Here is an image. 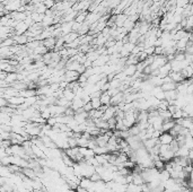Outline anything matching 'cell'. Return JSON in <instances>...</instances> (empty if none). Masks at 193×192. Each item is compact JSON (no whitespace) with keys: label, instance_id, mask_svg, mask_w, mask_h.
<instances>
[{"label":"cell","instance_id":"cell-31","mask_svg":"<svg viewBox=\"0 0 193 192\" xmlns=\"http://www.w3.org/2000/svg\"><path fill=\"white\" fill-rule=\"evenodd\" d=\"M89 179H90L93 182H98V181H102V175L99 174V173H97V172H95Z\"/></svg>","mask_w":193,"mask_h":192},{"label":"cell","instance_id":"cell-30","mask_svg":"<svg viewBox=\"0 0 193 192\" xmlns=\"http://www.w3.org/2000/svg\"><path fill=\"white\" fill-rule=\"evenodd\" d=\"M187 5H190V1H187V0H176V7L185 8Z\"/></svg>","mask_w":193,"mask_h":192},{"label":"cell","instance_id":"cell-20","mask_svg":"<svg viewBox=\"0 0 193 192\" xmlns=\"http://www.w3.org/2000/svg\"><path fill=\"white\" fill-rule=\"evenodd\" d=\"M93 150L95 151L96 155H105V154H109L110 153V150H109V148L107 147H99V146H97V147H95Z\"/></svg>","mask_w":193,"mask_h":192},{"label":"cell","instance_id":"cell-36","mask_svg":"<svg viewBox=\"0 0 193 192\" xmlns=\"http://www.w3.org/2000/svg\"><path fill=\"white\" fill-rule=\"evenodd\" d=\"M190 41L193 42V32H191V35H190Z\"/></svg>","mask_w":193,"mask_h":192},{"label":"cell","instance_id":"cell-28","mask_svg":"<svg viewBox=\"0 0 193 192\" xmlns=\"http://www.w3.org/2000/svg\"><path fill=\"white\" fill-rule=\"evenodd\" d=\"M185 147H187L190 150L193 149V137L191 133H189L186 136V140H185Z\"/></svg>","mask_w":193,"mask_h":192},{"label":"cell","instance_id":"cell-15","mask_svg":"<svg viewBox=\"0 0 193 192\" xmlns=\"http://www.w3.org/2000/svg\"><path fill=\"white\" fill-rule=\"evenodd\" d=\"M129 18V16L124 12H122V14H119L118 17H116V27H123L124 25L125 21Z\"/></svg>","mask_w":193,"mask_h":192},{"label":"cell","instance_id":"cell-21","mask_svg":"<svg viewBox=\"0 0 193 192\" xmlns=\"http://www.w3.org/2000/svg\"><path fill=\"white\" fill-rule=\"evenodd\" d=\"M129 132H130L131 136H139L140 132H141V129H140V127L138 126V123H136L133 127H131L130 129H129Z\"/></svg>","mask_w":193,"mask_h":192},{"label":"cell","instance_id":"cell-8","mask_svg":"<svg viewBox=\"0 0 193 192\" xmlns=\"http://www.w3.org/2000/svg\"><path fill=\"white\" fill-rule=\"evenodd\" d=\"M55 44H56V37H54V36L45 38L44 41H43V45H44L49 51L54 50V49H55Z\"/></svg>","mask_w":193,"mask_h":192},{"label":"cell","instance_id":"cell-17","mask_svg":"<svg viewBox=\"0 0 193 192\" xmlns=\"http://www.w3.org/2000/svg\"><path fill=\"white\" fill-rule=\"evenodd\" d=\"M87 15H88V12H79L77 17H76V19H75V22H76V23H80V24L85 23V22H86Z\"/></svg>","mask_w":193,"mask_h":192},{"label":"cell","instance_id":"cell-25","mask_svg":"<svg viewBox=\"0 0 193 192\" xmlns=\"http://www.w3.org/2000/svg\"><path fill=\"white\" fill-rule=\"evenodd\" d=\"M165 164H166V163L164 162L163 160H155L154 162V167L155 169H157L158 171H163V170H165Z\"/></svg>","mask_w":193,"mask_h":192},{"label":"cell","instance_id":"cell-34","mask_svg":"<svg viewBox=\"0 0 193 192\" xmlns=\"http://www.w3.org/2000/svg\"><path fill=\"white\" fill-rule=\"evenodd\" d=\"M83 107H84V111H85V112H87V113H89L93 110V105H92V103H90V102L86 103Z\"/></svg>","mask_w":193,"mask_h":192},{"label":"cell","instance_id":"cell-24","mask_svg":"<svg viewBox=\"0 0 193 192\" xmlns=\"http://www.w3.org/2000/svg\"><path fill=\"white\" fill-rule=\"evenodd\" d=\"M14 45H16V42H15V40L12 38V37H9V38H6L5 41L1 42V47H14Z\"/></svg>","mask_w":193,"mask_h":192},{"label":"cell","instance_id":"cell-16","mask_svg":"<svg viewBox=\"0 0 193 192\" xmlns=\"http://www.w3.org/2000/svg\"><path fill=\"white\" fill-rule=\"evenodd\" d=\"M78 37H79V34L76 33V32H71V33H69V34H67V35L63 36L65 43H71V42L76 41Z\"/></svg>","mask_w":193,"mask_h":192},{"label":"cell","instance_id":"cell-35","mask_svg":"<svg viewBox=\"0 0 193 192\" xmlns=\"http://www.w3.org/2000/svg\"><path fill=\"white\" fill-rule=\"evenodd\" d=\"M10 133L12 132L1 131V132H0V135H1V140H7V139H10Z\"/></svg>","mask_w":193,"mask_h":192},{"label":"cell","instance_id":"cell-6","mask_svg":"<svg viewBox=\"0 0 193 192\" xmlns=\"http://www.w3.org/2000/svg\"><path fill=\"white\" fill-rule=\"evenodd\" d=\"M171 71H172V65H171V62H167L166 65H164L163 67L159 68V76L158 77L165 78V77L169 76Z\"/></svg>","mask_w":193,"mask_h":192},{"label":"cell","instance_id":"cell-29","mask_svg":"<svg viewBox=\"0 0 193 192\" xmlns=\"http://www.w3.org/2000/svg\"><path fill=\"white\" fill-rule=\"evenodd\" d=\"M193 28V16H190V17L186 18V26H185L184 30L186 32H191Z\"/></svg>","mask_w":193,"mask_h":192},{"label":"cell","instance_id":"cell-19","mask_svg":"<svg viewBox=\"0 0 193 192\" xmlns=\"http://www.w3.org/2000/svg\"><path fill=\"white\" fill-rule=\"evenodd\" d=\"M189 154H190V149H189L187 147H185V146H183V147H180L178 151L176 153V156L187 157L189 156Z\"/></svg>","mask_w":193,"mask_h":192},{"label":"cell","instance_id":"cell-18","mask_svg":"<svg viewBox=\"0 0 193 192\" xmlns=\"http://www.w3.org/2000/svg\"><path fill=\"white\" fill-rule=\"evenodd\" d=\"M111 98H112V96H111L107 92H104L101 96L102 104H103V105H111Z\"/></svg>","mask_w":193,"mask_h":192},{"label":"cell","instance_id":"cell-14","mask_svg":"<svg viewBox=\"0 0 193 192\" xmlns=\"http://www.w3.org/2000/svg\"><path fill=\"white\" fill-rule=\"evenodd\" d=\"M177 86L178 84L174 83V81H168V83H163L161 87L164 92H168V91H173V89H177Z\"/></svg>","mask_w":193,"mask_h":192},{"label":"cell","instance_id":"cell-9","mask_svg":"<svg viewBox=\"0 0 193 192\" xmlns=\"http://www.w3.org/2000/svg\"><path fill=\"white\" fill-rule=\"evenodd\" d=\"M116 110H118V106H113V105H109V107L106 109V111L104 112L103 114V119L104 120H110L111 118L113 116H115V113H116Z\"/></svg>","mask_w":193,"mask_h":192},{"label":"cell","instance_id":"cell-22","mask_svg":"<svg viewBox=\"0 0 193 192\" xmlns=\"http://www.w3.org/2000/svg\"><path fill=\"white\" fill-rule=\"evenodd\" d=\"M123 27H124L125 30L128 31V33H130L131 31L133 30L134 27H136V23H133V22L132 21H130V19H127V21H125V23H124V25H123Z\"/></svg>","mask_w":193,"mask_h":192},{"label":"cell","instance_id":"cell-13","mask_svg":"<svg viewBox=\"0 0 193 192\" xmlns=\"http://www.w3.org/2000/svg\"><path fill=\"white\" fill-rule=\"evenodd\" d=\"M123 72L128 77H132L136 72H137V66L136 65H125Z\"/></svg>","mask_w":193,"mask_h":192},{"label":"cell","instance_id":"cell-26","mask_svg":"<svg viewBox=\"0 0 193 192\" xmlns=\"http://www.w3.org/2000/svg\"><path fill=\"white\" fill-rule=\"evenodd\" d=\"M48 52H49V50H48V49H46V47H45L43 44L40 45L39 47H36L35 50H34V53L40 54V56H44V54H46Z\"/></svg>","mask_w":193,"mask_h":192},{"label":"cell","instance_id":"cell-23","mask_svg":"<svg viewBox=\"0 0 193 192\" xmlns=\"http://www.w3.org/2000/svg\"><path fill=\"white\" fill-rule=\"evenodd\" d=\"M44 16H45V15H43V14H37V12H33L31 17L33 18L34 23H42V22H43V19H44Z\"/></svg>","mask_w":193,"mask_h":192},{"label":"cell","instance_id":"cell-33","mask_svg":"<svg viewBox=\"0 0 193 192\" xmlns=\"http://www.w3.org/2000/svg\"><path fill=\"white\" fill-rule=\"evenodd\" d=\"M155 49H156V47H146L145 49V52L148 56H152V54H155Z\"/></svg>","mask_w":193,"mask_h":192},{"label":"cell","instance_id":"cell-12","mask_svg":"<svg viewBox=\"0 0 193 192\" xmlns=\"http://www.w3.org/2000/svg\"><path fill=\"white\" fill-rule=\"evenodd\" d=\"M181 72H182V75H183V77H184L186 80L192 79L193 78V66H192V63H191L190 66L185 67L184 69H182Z\"/></svg>","mask_w":193,"mask_h":192},{"label":"cell","instance_id":"cell-27","mask_svg":"<svg viewBox=\"0 0 193 192\" xmlns=\"http://www.w3.org/2000/svg\"><path fill=\"white\" fill-rule=\"evenodd\" d=\"M90 103H92L93 105V109H99V107L103 105L102 104V101H101V97H96V98H92L90 100Z\"/></svg>","mask_w":193,"mask_h":192},{"label":"cell","instance_id":"cell-4","mask_svg":"<svg viewBox=\"0 0 193 192\" xmlns=\"http://www.w3.org/2000/svg\"><path fill=\"white\" fill-rule=\"evenodd\" d=\"M28 28H30V27L25 24V22H18L14 30H15L16 35H22V34H25V33L28 31Z\"/></svg>","mask_w":193,"mask_h":192},{"label":"cell","instance_id":"cell-11","mask_svg":"<svg viewBox=\"0 0 193 192\" xmlns=\"http://www.w3.org/2000/svg\"><path fill=\"white\" fill-rule=\"evenodd\" d=\"M12 38L15 40L17 45H26L27 43H28V37H27L25 34H22V35H16V34H14V35H12Z\"/></svg>","mask_w":193,"mask_h":192},{"label":"cell","instance_id":"cell-32","mask_svg":"<svg viewBox=\"0 0 193 192\" xmlns=\"http://www.w3.org/2000/svg\"><path fill=\"white\" fill-rule=\"evenodd\" d=\"M75 114H76V111H75L72 107H67L63 115H67V116H75Z\"/></svg>","mask_w":193,"mask_h":192},{"label":"cell","instance_id":"cell-7","mask_svg":"<svg viewBox=\"0 0 193 192\" xmlns=\"http://www.w3.org/2000/svg\"><path fill=\"white\" fill-rule=\"evenodd\" d=\"M176 124V121L174 119H169V120H164L163 128H162V132H169L172 130L174 126Z\"/></svg>","mask_w":193,"mask_h":192},{"label":"cell","instance_id":"cell-10","mask_svg":"<svg viewBox=\"0 0 193 192\" xmlns=\"http://www.w3.org/2000/svg\"><path fill=\"white\" fill-rule=\"evenodd\" d=\"M174 140V137L169 132H163L159 137V141L162 145H171V142Z\"/></svg>","mask_w":193,"mask_h":192},{"label":"cell","instance_id":"cell-5","mask_svg":"<svg viewBox=\"0 0 193 192\" xmlns=\"http://www.w3.org/2000/svg\"><path fill=\"white\" fill-rule=\"evenodd\" d=\"M169 77H171L173 81L176 83V84H181V83H183L184 80H186L184 77H183V75H182L181 71H171Z\"/></svg>","mask_w":193,"mask_h":192},{"label":"cell","instance_id":"cell-2","mask_svg":"<svg viewBox=\"0 0 193 192\" xmlns=\"http://www.w3.org/2000/svg\"><path fill=\"white\" fill-rule=\"evenodd\" d=\"M124 98H125L124 92L118 93V94L112 96V98H111V105H113V106H118L120 103L124 102Z\"/></svg>","mask_w":193,"mask_h":192},{"label":"cell","instance_id":"cell-1","mask_svg":"<svg viewBox=\"0 0 193 192\" xmlns=\"http://www.w3.org/2000/svg\"><path fill=\"white\" fill-rule=\"evenodd\" d=\"M80 74L76 70H67L65 74V81L67 83H72V81H77Z\"/></svg>","mask_w":193,"mask_h":192},{"label":"cell","instance_id":"cell-3","mask_svg":"<svg viewBox=\"0 0 193 192\" xmlns=\"http://www.w3.org/2000/svg\"><path fill=\"white\" fill-rule=\"evenodd\" d=\"M10 140H12V145H23V142L26 141L25 137H23L19 133L12 132L10 133Z\"/></svg>","mask_w":193,"mask_h":192}]
</instances>
